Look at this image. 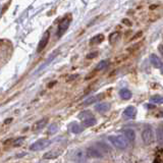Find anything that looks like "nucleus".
Segmentation results:
<instances>
[{
    "label": "nucleus",
    "mask_w": 163,
    "mask_h": 163,
    "mask_svg": "<svg viewBox=\"0 0 163 163\" xmlns=\"http://www.w3.org/2000/svg\"><path fill=\"white\" fill-rule=\"evenodd\" d=\"M100 97V96H93V97H90V98H88L87 100H86L84 103V105H90V104H92V103H94V102H96L98 100V98Z\"/></svg>",
    "instance_id": "aec40b11"
},
{
    "label": "nucleus",
    "mask_w": 163,
    "mask_h": 163,
    "mask_svg": "<svg viewBox=\"0 0 163 163\" xmlns=\"http://www.w3.org/2000/svg\"><path fill=\"white\" fill-rule=\"evenodd\" d=\"M123 135L126 136V138L129 140V142H134L136 139V134L135 130L132 129H126L123 130Z\"/></svg>",
    "instance_id": "9b49d317"
},
{
    "label": "nucleus",
    "mask_w": 163,
    "mask_h": 163,
    "mask_svg": "<svg viewBox=\"0 0 163 163\" xmlns=\"http://www.w3.org/2000/svg\"><path fill=\"white\" fill-rule=\"evenodd\" d=\"M150 100L151 102L155 104H163V96H160V95H154L152 96L151 98H150Z\"/></svg>",
    "instance_id": "2eb2a0df"
},
{
    "label": "nucleus",
    "mask_w": 163,
    "mask_h": 163,
    "mask_svg": "<svg viewBox=\"0 0 163 163\" xmlns=\"http://www.w3.org/2000/svg\"><path fill=\"white\" fill-rule=\"evenodd\" d=\"M11 49V44L9 43V41L0 40V65L5 63L9 59Z\"/></svg>",
    "instance_id": "f257e3e1"
},
{
    "label": "nucleus",
    "mask_w": 163,
    "mask_h": 163,
    "mask_svg": "<svg viewBox=\"0 0 163 163\" xmlns=\"http://www.w3.org/2000/svg\"><path fill=\"white\" fill-rule=\"evenodd\" d=\"M107 65H108V62L106 61V60H101V61L97 64V66H96V69L102 70V69H104L105 68H106Z\"/></svg>",
    "instance_id": "412c9836"
},
{
    "label": "nucleus",
    "mask_w": 163,
    "mask_h": 163,
    "mask_svg": "<svg viewBox=\"0 0 163 163\" xmlns=\"http://www.w3.org/2000/svg\"><path fill=\"white\" fill-rule=\"evenodd\" d=\"M70 130H72V133H75V134H80L82 132V126H80V124L78 123H73L72 127H70Z\"/></svg>",
    "instance_id": "6ab92c4d"
},
{
    "label": "nucleus",
    "mask_w": 163,
    "mask_h": 163,
    "mask_svg": "<svg viewBox=\"0 0 163 163\" xmlns=\"http://www.w3.org/2000/svg\"><path fill=\"white\" fill-rule=\"evenodd\" d=\"M156 137H157V142L160 144V145H163V126H162L157 127Z\"/></svg>",
    "instance_id": "4468645a"
},
{
    "label": "nucleus",
    "mask_w": 163,
    "mask_h": 163,
    "mask_svg": "<svg viewBox=\"0 0 163 163\" xmlns=\"http://www.w3.org/2000/svg\"><path fill=\"white\" fill-rule=\"evenodd\" d=\"M108 140L118 149H126L129 146V140L126 138V136H110L108 137Z\"/></svg>",
    "instance_id": "f03ea898"
},
{
    "label": "nucleus",
    "mask_w": 163,
    "mask_h": 163,
    "mask_svg": "<svg viewBox=\"0 0 163 163\" xmlns=\"http://www.w3.org/2000/svg\"><path fill=\"white\" fill-rule=\"evenodd\" d=\"M119 96L124 100H129L132 97V92L130 90H127V89H122L120 92H119Z\"/></svg>",
    "instance_id": "ddd939ff"
},
{
    "label": "nucleus",
    "mask_w": 163,
    "mask_h": 163,
    "mask_svg": "<svg viewBox=\"0 0 163 163\" xmlns=\"http://www.w3.org/2000/svg\"><path fill=\"white\" fill-rule=\"evenodd\" d=\"M137 114V109L135 106H129L124 109L122 115L124 118H134Z\"/></svg>",
    "instance_id": "0eeeda50"
},
{
    "label": "nucleus",
    "mask_w": 163,
    "mask_h": 163,
    "mask_svg": "<svg viewBox=\"0 0 163 163\" xmlns=\"http://www.w3.org/2000/svg\"><path fill=\"white\" fill-rule=\"evenodd\" d=\"M69 24H70V18L69 17L68 18L66 17V18H64V20H62L61 23L59 24L58 31H57V36H58V37L62 36V35L65 33V31L68 29Z\"/></svg>",
    "instance_id": "20e7f679"
},
{
    "label": "nucleus",
    "mask_w": 163,
    "mask_h": 163,
    "mask_svg": "<svg viewBox=\"0 0 163 163\" xmlns=\"http://www.w3.org/2000/svg\"><path fill=\"white\" fill-rule=\"evenodd\" d=\"M60 152H50V153H47V154L45 155L46 158H50V157H56L57 155L59 154Z\"/></svg>",
    "instance_id": "4be33fe9"
},
{
    "label": "nucleus",
    "mask_w": 163,
    "mask_h": 163,
    "mask_svg": "<svg viewBox=\"0 0 163 163\" xmlns=\"http://www.w3.org/2000/svg\"><path fill=\"white\" fill-rule=\"evenodd\" d=\"M88 157L91 158H101L102 157V151L100 149L95 148V147H89L87 149Z\"/></svg>",
    "instance_id": "39448f33"
},
{
    "label": "nucleus",
    "mask_w": 163,
    "mask_h": 163,
    "mask_svg": "<svg viewBox=\"0 0 163 163\" xmlns=\"http://www.w3.org/2000/svg\"><path fill=\"white\" fill-rule=\"evenodd\" d=\"M104 40V35L103 34H98L96 35V36H94L93 38L91 39V44H93V45H95V44H100L101 42H103Z\"/></svg>",
    "instance_id": "f8f14e48"
},
{
    "label": "nucleus",
    "mask_w": 163,
    "mask_h": 163,
    "mask_svg": "<svg viewBox=\"0 0 163 163\" xmlns=\"http://www.w3.org/2000/svg\"><path fill=\"white\" fill-rule=\"evenodd\" d=\"M92 116H93V114H92L91 111H88V110L82 111V112L79 114V117L81 118L82 120H86V119H88V118H90Z\"/></svg>",
    "instance_id": "f3484780"
},
{
    "label": "nucleus",
    "mask_w": 163,
    "mask_h": 163,
    "mask_svg": "<svg viewBox=\"0 0 163 163\" xmlns=\"http://www.w3.org/2000/svg\"><path fill=\"white\" fill-rule=\"evenodd\" d=\"M150 61L153 64V66L156 68H161L163 66V62L162 60L159 58V57L156 55V54H151L150 55Z\"/></svg>",
    "instance_id": "6e6552de"
},
{
    "label": "nucleus",
    "mask_w": 163,
    "mask_h": 163,
    "mask_svg": "<svg viewBox=\"0 0 163 163\" xmlns=\"http://www.w3.org/2000/svg\"><path fill=\"white\" fill-rule=\"evenodd\" d=\"M88 158V154H87V150H82L80 149L75 153V160L79 161V162H83L86 161V159Z\"/></svg>",
    "instance_id": "423d86ee"
},
{
    "label": "nucleus",
    "mask_w": 163,
    "mask_h": 163,
    "mask_svg": "<svg viewBox=\"0 0 163 163\" xmlns=\"http://www.w3.org/2000/svg\"><path fill=\"white\" fill-rule=\"evenodd\" d=\"M142 139L145 145H151L154 142V132L150 126H146L142 132Z\"/></svg>",
    "instance_id": "7ed1b4c3"
},
{
    "label": "nucleus",
    "mask_w": 163,
    "mask_h": 163,
    "mask_svg": "<svg viewBox=\"0 0 163 163\" xmlns=\"http://www.w3.org/2000/svg\"><path fill=\"white\" fill-rule=\"evenodd\" d=\"M83 123H84L85 126H94V124L97 123V120H96L95 117L92 116L90 118H88V119L83 120Z\"/></svg>",
    "instance_id": "a211bd4d"
},
{
    "label": "nucleus",
    "mask_w": 163,
    "mask_h": 163,
    "mask_svg": "<svg viewBox=\"0 0 163 163\" xmlns=\"http://www.w3.org/2000/svg\"><path fill=\"white\" fill-rule=\"evenodd\" d=\"M160 69H161V72H163V66H162V68H160Z\"/></svg>",
    "instance_id": "b1692460"
},
{
    "label": "nucleus",
    "mask_w": 163,
    "mask_h": 163,
    "mask_svg": "<svg viewBox=\"0 0 163 163\" xmlns=\"http://www.w3.org/2000/svg\"><path fill=\"white\" fill-rule=\"evenodd\" d=\"M49 37H50V33L49 31H47L45 34H44V36L42 38V40H41V42L39 44V47H38V51H42L45 46L47 45L48 41H49Z\"/></svg>",
    "instance_id": "1a4fd4ad"
},
{
    "label": "nucleus",
    "mask_w": 163,
    "mask_h": 163,
    "mask_svg": "<svg viewBox=\"0 0 163 163\" xmlns=\"http://www.w3.org/2000/svg\"><path fill=\"white\" fill-rule=\"evenodd\" d=\"M97 146H98V148L100 149L102 152H105V153L110 152V147L108 146L107 144H105L103 142H99V143H97Z\"/></svg>",
    "instance_id": "dca6fc26"
},
{
    "label": "nucleus",
    "mask_w": 163,
    "mask_h": 163,
    "mask_svg": "<svg viewBox=\"0 0 163 163\" xmlns=\"http://www.w3.org/2000/svg\"><path fill=\"white\" fill-rule=\"evenodd\" d=\"M110 107V104L107 103V102H102L100 104H97L95 106V109L98 111V112L100 113H103V112H106V111L109 109Z\"/></svg>",
    "instance_id": "9d476101"
},
{
    "label": "nucleus",
    "mask_w": 163,
    "mask_h": 163,
    "mask_svg": "<svg viewBox=\"0 0 163 163\" xmlns=\"http://www.w3.org/2000/svg\"><path fill=\"white\" fill-rule=\"evenodd\" d=\"M97 55H98V52H97V51H95V52H93V53L88 54V55H87V58H89V59L95 58V57L97 56Z\"/></svg>",
    "instance_id": "5701e85b"
}]
</instances>
